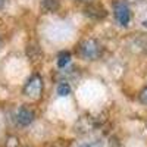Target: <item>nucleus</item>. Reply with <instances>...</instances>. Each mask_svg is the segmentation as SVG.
I'll return each mask as SVG.
<instances>
[{"label": "nucleus", "instance_id": "obj_1", "mask_svg": "<svg viewBox=\"0 0 147 147\" xmlns=\"http://www.w3.org/2000/svg\"><path fill=\"white\" fill-rule=\"evenodd\" d=\"M100 52H102L100 44L94 38H87L80 44V53L84 59L94 60V59H97L100 56Z\"/></svg>", "mask_w": 147, "mask_h": 147}, {"label": "nucleus", "instance_id": "obj_2", "mask_svg": "<svg viewBox=\"0 0 147 147\" xmlns=\"http://www.w3.org/2000/svg\"><path fill=\"white\" fill-rule=\"evenodd\" d=\"M43 91V80L40 75H32L27 84L25 87H24V93H25L28 97H32V99H37V97H40Z\"/></svg>", "mask_w": 147, "mask_h": 147}, {"label": "nucleus", "instance_id": "obj_3", "mask_svg": "<svg viewBox=\"0 0 147 147\" xmlns=\"http://www.w3.org/2000/svg\"><path fill=\"white\" fill-rule=\"evenodd\" d=\"M113 12H115V18L121 25H128V22L131 19V10L125 2H116L113 5Z\"/></svg>", "mask_w": 147, "mask_h": 147}, {"label": "nucleus", "instance_id": "obj_4", "mask_svg": "<svg viewBox=\"0 0 147 147\" xmlns=\"http://www.w3.org/2000/svg\"><path fill=\"white\" fill-rule=\"evenodd\" d=\"M34 119H35V113L32 112L30 107L22 106V107H19V110L16 112V122H18L21 127L31 125L32 122H34Z\"/></svg>", "mask_w": 147, "mask_h": 147}, {"label": "nucleus", "instance_id": "obj_5", "mask_svg": "<svg viewBox=\"0 0 147 147\" xmlns=\"http://www.w3.org/2000/svg\"><path fill=\"white\" fill-rule=\"evenodd\" d=\"M84 12H85V15L90 16V18H93V19H103V18H106V15H107L106 9H105L102 5H97V3L88 5L87 7L84 9Z\"/></svg>", "mask_w": 147, "mask_h": 147}, {"label": "nucleus", "instance_id": "obj_6", "mask_svg": "<svg viewBox=\"0 0 147 147\" xmlns=\"http://www.w3.org/2000/svg\"><path fill=\"white\" fill-rule=\"evenodd\" d=\"M69 62H71V53L69 52H60L57 56V66L63 69L65 66L69 65Z\"/></svg>", "mask_w": 147, "mask_h": 147}, {"label": "nucleus", "instance_id": "obj_7", "mask_svg": "<svg viewBox=\"0 0 147 147\" xmlns=\"http://www.w3.org/2000/svg\"><path fill=\"white\" fill-rule=\"evenodd\" d=\"M41 7L46 12H55L59 7V0H41Z\"/></svg>", "mask_w": 147, "mask_h": 147}, {"label": "nucleus", "instance_id": "obj_8", "mask_svg": "<svg viewBox=\"0 0 147 147\" xmlns=\"http://www.w3.org/2000/svg\"><path fill=\"white\" fill-rule=\"evenodd\" d=\"M56 93H57V96H60V97H65V96L71 94V85H69L68 82H60V84L57 85V88H56Z\"/></svg>", "mask_w": 147, "mask_h": 147}, {"label": "nucleus", "instance_id": "obj_9", "mask_svg": "<svg viewBox=\"0 0 147 147\" xmlns=\"http://www.w3.org/2000/svg\"><path fill=\"white\" fill-rule=\"evenodd\" d=\"M78 147H105V143L102 140H93V141H88V143H82Z\"/></svg>", "mask_w": 147, "mask_h": 147}, {"label": "nucleus", "instance_id": "obj_10", "mask_svg": "<svg viewBox=\"0 0 147 147\" xmlns=\"http://www.w3.org/2000/svg\"><path fill=\"white\" fill-rule=\"evenodd\" d=\"M140 100H141V103H143V105H146V106H147V88H144V90L140 93Z\"/></svg>", "mask_w": 147, "mask_h": 147}, {"label": "nucleus", "instance_id": "obj_11", "mask_svg": "<svg viewBox=\"0 0 147 147\" xmlns=\"http://www.w3.org/2000/svg\"><path fill=\"white\" fill-rule=\"evenodd\" d=\"M5 3H6V0H0V7H3Z\"/></svg>", "mask_w": 147, "mask_h": 147}, {"label": "nucleus", "instance_id": "obj_12", "mask_svg": "<svg viewBox=\"0 0 147 147\" xmlns=\"http://www.w3.org/2000/svg\"><path fill=\"white\" fill-rule=\"evenodd\" d=\"M143 27H144V28H147V19H144V21H143Z\"/></svg>", "mask_w": 147, "mask_h": 147}, {"label": "nucleus", "instance_id": "obj_13", "mask_svg": "<svg viewBox=\"0 0 147 147\" xmlns=\"http://www.w3.org/2000/svg\"><path fill=\"white\" fill-rule=\"evenodd\" d=\"M81 2H91V0H81Z\"/></svg>", "mask_w": 147, "mask_h": 147}]
</instances>
